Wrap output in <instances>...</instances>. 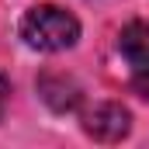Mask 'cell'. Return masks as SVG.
Listing matches in <instances>:
<instances>
[{"label": "cell", "instance_id": "cell-1", "mask_svg": "<svg viewBox=\"0 0 149 149\" xmlns=\"http://www.w3.org/2000/svg\"><path fill=\"white\" fill-rule=\"evenodd\" d=\"M21 38L38 52H66L80 38V21L56 3H38L21 17Z\"/></svg>", "mask_w": 149, "mask_h": 149}, {"label": "cell", "instance_id": "cell-2", "mask_svg": "<svg viewBox=\"0 0 149 149\" xmlns=\"http://www.w3.org/2000/svg\"><path fill=\"white\" fill-rule=\"evenodd\" d=\"M132 128V114L114 101H101L90 111H83V132L97 142H121Z\"/></svg>", "mask_w": 149, "mask_h": 149}, {"label": "cell", "instance_id": "cell-3", "mask_svg": "<svg viewBox=\"0 0 149 149\" xmlns=\"http://www.w3.org/2000/svg\"><path fill=\"white\" fill-rule=\"evenodd\" d=\"M38 94H42V101L52 108V111L66 114L73 111L76 104H80V87H76L70 76H59V73H45L38 80Z\"/></svg>", "mask_w": 149, "mask_h": 149}, {"label": "cell", "instance_id": "cell-6", "mask_svg": "<svg viewBox=\"0 0 149 149\" xmlns=\"http://www.w3.org/2000/svg\"><path fill=\"white\" fill-rule=\"evenodd\" d=\"M7 94H10V83L0 76V114H3V108H7Z\"/></svg>", "mask_w": 149, "mask_h": 149}, {"label": "cell", "instance_id": "cell-5", "mask_svg": "<svg viewBox=\"0 0 149 149\" xmlns=\"http://www.w3.org/2000/svg\"><path fill=\"white\" fill-rule=\"evenodd\" d=\"M132 87H135V94H139V97H146V101H149V66L135 70V76H132Z\"/></svg>", "mask_w": 149, "mask_h": 149}, {"label": "cell", "instance_id": "cell-4", "mask_svg": "<svg viewBox=\"0 0 149 149\" xmlns=\"http://www.w3.org/2000/svg\"><path fill=\"white\" fill-rule=\"evenodd\" d=\"M118 52L132 70L149 66V21H132L118 35Z\"/></svg>", "mask_w": 149, "mask_h": 149}]
</instances>
